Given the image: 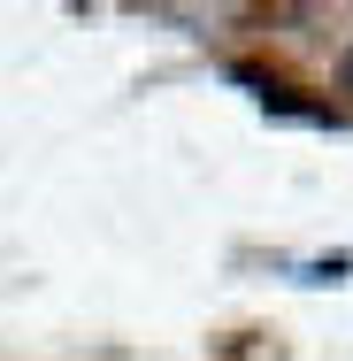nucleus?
<instances>
[{
	"instance_id": "f257e3e1",
	"label": "nucleus",
	"mask_w": 353,
	"mask_h": 361,
	"mask_svg": "<svg viewBox=\"0 0 353 361\" xmlns=\"http://www.w3.org/2000/svg\"><path fill=\"white\" fill-rule=\"evenodd\" d=\"M346 85H353V54H346Z\"/></svg>"
}]
</instances>
